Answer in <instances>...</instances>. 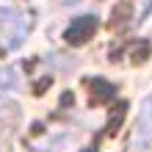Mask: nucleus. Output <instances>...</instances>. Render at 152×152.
<instances>
[{
	"label": "nucleus",
	"instance_id": "nucleus-1",
	"mask_svg": "<svg viewBox=\"0 0 152 152\" xmlns=\"http://www.w3.org/2000/svg\"><path fill=\"white\" fill-rule=\"evenodd\" d=\"M33 28V14L31 11H20V8L3 6L0 8V53H11L20 50L25 39L31 36Z\"/></svg>",
	"mask_w": 152,
	"mask_h": 152
},
{
	"label": "nucleus",
	"instance_id": "nucleus-2",
	"mask_svg": "<svg viewBox=\"0 0 152 152\" xmlns=\"http://www.w3.org/2000/svg\"><path fill=\"white\" fill-rule=\"evenodd\" d=\"M152 141V97H147L141 102V116H138V124H136V133H133V152H147Z\"/></svg>",
	"mask_w": 152,
	"mask_h": 152
},
{
	"label": "nucleus",
	"instance_id": "nucleus-3",
	"mask_svg": "<svg viewBox=\"0 0 152 152\" xmlns=\"http://www.w3.org/2000/svg\"><path fill=\"white\" fill-rule=\"evenodd\" d=\"M94 31H97V17H77V20L69 25V31L64 33V39L69 44H83L94 36Z\"/></svg>",
	"mask_w": 152,
	"mask_h": 152
},
{
	"label": "nucleus",
	"instance_id": "nucleus-4",
	"mask_svg": "<svg viewBox=\"0 0 152 152\" xmlns=\"http://www.w3.org/2000/svg\"><path fill=\"white\" fill-rule=\"evenodd\" d=\"M20 86V75H17L14 66H6L0 69V91H14Z\"/></svg>",
	"mask_w": 152,
	"mask_h": 152
},
{
	"label": "nucleus",
	"instance_id": "nucleus-5",
	"mask_svg": "<svg viewBox=\"0 0 152 152\" xmlns=\"http://www.w3.org/2000/svg\"><path fill=\"white\" fill-rule=\"evenodd\" d=\"M152 11V0H133V22H144Z\"/></svg>",
	"mask_w": 152,
	"mask_h": 152
}]
</instances>
